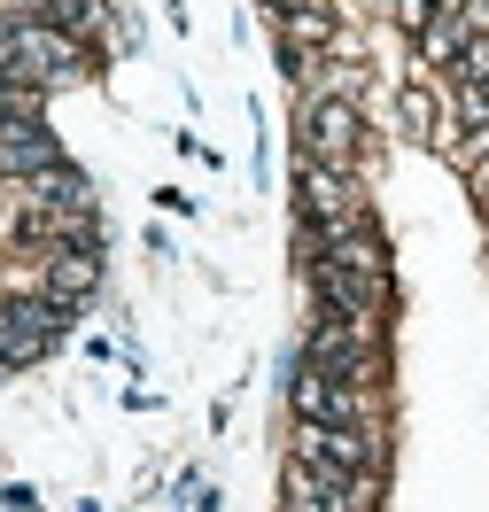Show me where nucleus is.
<instances>
[{
    "label": "nucleus",
    "mask_w": 489,
    "mask_h": 512,
    "mask_svg": "<svg viewBox=\"0 0 489 512\" xmlns=\"http://www.w3.org/2000/svg\"><path fill=\"white\" fill-rule=\"evenodd\" d=\"M295 194H303V218L311 233L326 241H342V233H365V202H358V179L342 171V163H295Z\"/></svg>",
    "instance_id": "obj_1"
},
{
    "label": "nucleus",
    "mask_w": 489,
    "mask_h": 512,
    "mask_svg": "<svg viewBox=\"0 0 489 512\" xmlns=\"http://www.w3.org/2000/svg\"><path fill=\"white\" fill-rule=\"evenodd\" d=\"M16 78L55 94V86H78L86 78V47L70 32H55L47 16H16Z\"/></svg>",
    "instance_id": "obj_2"
},
{
    "label": "nucleus",
    "mask_w": 489,
    "mask_h": 512,
    "mask_svg": "<svg viewBox=\"0 0 489 512\" xmlns=\"http://www.w3.org/2000/svg\"><path fill=\"white\" fill-rule=\"evenodd\" d=\"M70 311L47 303V295H0V357L8 365H39V357L63 342Z\"/></svg>",
    "instance_id": "obj_3"
},
{
    "label": "nucleus",
    "mask_w": 489,
    "mask_h": 512,
    "mask_svg": "<svg viewBox=\"0 0 489 512\" xmlns=\"http://www.w3.org/2000/svg\"><path fill=\"white\" fill-rule=\"evenodd\" d=\"M295 458L319 466V474H342V481H373V466H381L365 427H319V419H295Z\"/></svg>",
    "instance_id": "obj_4"
},
{
    "label": "nucleus",
    "mask_w": 489,
    "mask_h": 512,
    "mask_svg": "<svg viewBox=\"0 0 489 512\" xmlns=\"http://www.w3.org/2000/svg\"><path fill=\"white\" fill-rule=\"evenodd\" d=\"M474 32H489V0H427V16H420V63L427 70H451Z\"/></svg>",
    "instance_id": "obj_5"
},
{
    "label": "nucleus",
    "mask_w": 489,
    "mask_h": 512,
    "mask_svg": "<svg viewBox=\"0 0 489 512\" xmlns=\"http://www.w3.org/2000/svg\"><path fill=\"white\" fill-rule=\"evenodd\" d=\"M303 156L350 171V156H358V109H350L342 94H311L303 101Z\"/></svg>",
    "instance_id": "obj_6"
},
{
    "label": "nucleus",
    "mask_w": 489,
    "mask_h": 512,
    "mask_svg": "<svg viewBox=\"0 0 489 512\" xmlns=\"http://www.w3.org/2000/svg\"><path fill=\"white\" fill-rule=\"evenodd\" d=\"M295 419H319V427H358V388L350 373H334V365H295Z\"/></svg>",
    "instance_id": "obj_7"
},
{
    "label": "nucleus",
    "mask_w": 489,
    "mask_h": 512,
    "mask_svg": "<svg viewBox=\"0 0 489 512\" xmlns=\"http://www.w3.org/2000/svg\"><path fill=\"white\" fill-rule=\"evenodd\" d=\"M101 288V256H94V241H63V249L47 256V303H63V311H78L86 295Z\"/></svg>",
    "instance_id": "obj_8"
},
{
    "label": "nucleus",
    "mask_w": 489,
    "mask_h": 512,
    "mask_svg": "<svg viewBox=\"0 0 489 512\" xmlns=\"http://www.w3.org/2000/svg\"><path fill=\"white\" fill-rule=\"evenodd\" d=\"M63 148H55V132L39 125H0V179H39V171H55Z\"/></svg>",
    "instance_id": "obj_9"
},
{
    "label": "nucleus",
    "mask_w": 489,
    "mask_h": 512,
    "mask_svg": "<svg viewBox=\"0 0 489 512\" xmlns=\"http://www.w3.org/2000/svg\"><path fill=\"white\" fill-rule=\"evenodd\" d=\"M280 39H288V63L326 55V47H334V16H326V8H295V16H280Z\"/></svg>",
    "instance_id": "obj_10"
},
{
    "label": "nucleus",
    "mask_w": 489,
    "mask_h": 512,
    "mask_svg": "<svg viewBox=\"0 0 489 512\" xmlns=\"http://www.w3.org/2000/svg\"><path fill=\"white\" fill-rule=\"evenodd\" d=\"M39 16H47V24H55V32H94L101 24V0H47V8H39Z\"/></svg>",
    "instance_id": "obj_11"
},
{
    "label": "nucleus",
    "mask_w": 489,
    "mask_h": 512,
    "mask_svg": "<svg viewBox=\"0 0 489 512\" xmlns=\"http://www.w3.org/2000/svg\"><path fill=\"white\" fill-rule=\"evenodd\" d=\"M32 117H39V86L0 78V125H32Z\"/></svg>",
    "instance_id": "obj_12"
},
{
    "label": "nucleus",
    "mask_w": 489,
    "mask_h": 512,
    "mask_svg": "<svg viewBox=\"0 0 489 512\" xmlns=\"http://www.w3.org/2000/svg\"><path fill=\"white\" fill-rule=\"evenodd\" d=\"M451 78H458V86H489V32L466 39V55L451 63Z\"/></svg>",
    "instance_id": "obj_13"
},
{
    "label": "nucleus",
    "mask_w": 489,
    "mask_h": 512,
    "mask_svg": "<svg viewBox=\"0 0 489 512\" xmlns=\"http://www.w3.org/2000/svg\"><path fill=\"white\" fill-rule=\"evenodd\" d=\"M396 109H404V125H412V132H427V140H435V94H427V86H404V101H396Z\"/></svg>",
    "instance_id": "obj_14"
},
{
    "label": "nucleus",
    "mask_w": 489,
    "mask_h": 512,
    "mask_svg": "<svg viewBox=\"0 0 489 512\" xmlns=\"http://www.w3.org/2000/svg\"><path fill=\"white\" fill-rule=\"evenodd\" d=\"M0 78H16V16H0Z\"/></svg>",
    "instance_id": "obj_15"
},
{
    "label": "nucleus",
    "mask_w": 489,
    "mask_h": 512,
    "mask_svg": "<svg viewBox=\"0 0 489 512\" xmlns=\"http://www.w3.org/2000/svg\"><path fill=\"white\" fill-rule=\"evenodd\" d=\"M396 8V24H412V32H420V16H427V0H389Z\"/></svg>",
    "instance_id": "obj_16"
},
{
    "label": "nucleus",
    "mask_w": 489,
    "mask_h": 512,
    "mask_svg": "<svg viewBox=\"0 0 489 512\" xmlns=\"http://www.w3.org/2000/svg\"><path fill=\"white\" fill-rule=\"evenodd\" d=\"M295 8H319V0H272V16H295Z\"/></svg>",
    "instance_id": "obj_17"
},
{
    "label": "nucleus",
    "mask_w": 489,
    "mask_h": 512,
    "mask_svg": "<svg viewBox=\"0 0 489 512\" xmlns=\"http://www.w3.org/2000/svg\"><path fill=\"white\" fill-rule=\"evenodd\" d=\"M8 373H16V365H8V357H0V381H8Z\"/></svg>",
    "instance_id": "obj_18"
},
{
    "label": "nucleus",
    "mask_w": 489,
    "mask_h": 512,
    "mask_svg": "<svg viewBox=\"0 0 489 512\" xmlns=\"http://www.w3.org/2000/svg\"><path fill=\"white\" fill-rule=\"evenodd\" d=\"M288 512H311V505H288Z\"/></svg>",
    "instance_id": "obj_19"
}]
</instances>
